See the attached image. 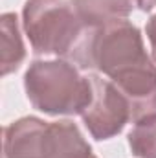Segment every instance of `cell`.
I'll use <instances>...</instances> for the list:
<instances>
[{
	"label": "cell",
	"instance_id": "cell-11",
	"mask_svg": "<svg viewBox=\"0 0 156 158\" xmlns=\"http://www.w3.org/2000/svg\"><path fill=\"white\" fill-rule=\"evenodd\" d=\"M84 158H97V156H96V155L92 153V155H88V156H84Z\"/></svg>",
	"mask_w": 156,
	"mask_h": 158
},
{
	"label": "cell",
	"instance_id": "cell-1",
	"mask_svg": "<svg viewBox=\"0 0 156 158\" xmlns=\"http://www.w3.org/2000/svg\"><path fill=\"white\" fill-rule=\"evenodd\" d=\"M66 61L74 63L79 70H97L109 79L154 63L145 50L142 31L129 19L97 28L86 26Z\"/></svg>",
	"mask_w": 156,
	"mask_h": 158
},
{
	"label": "cell",
	"instance_id": "cell-10",
	"mask_svg": "<svg viewBox=\"0 0 156 158\" xmlns=\"http://www.w3.org/2000/svg\"><path fill=\"white\" fill-rule=\"evenodd\" d=\"M134 4L138 6V9L140 11H153L156 7V0H134Z\"/></svg>",
	"mask_w": 156,
	"mask_h": 158
},
{
	"label": "cell",
	"instance_id": "cell-8",
	"mask_svg": "<svg viewBox=\"0 0 156 158\" xmlns=\"http://www.w3.org/2000/svg\"><path fill=\"white\" fill-rule=\"evenodd\" d=\"M127 142L136 158H156V116L136 121Z\"/></svg>",
	"mask_w": 156,
	"mask_h": 158
},
{
	"label": "cell",
	"instance_id": "cell-7",
	"mask_svg": "<svg viewBox=\"0 0 156 158\" xmlns=\"http://www.w3.org/2000/svg\"><path fill=\"white\" fill-rule=\"evenodd\" d=\"M0 28H2V35H0L2 76H9L11 72L18 70V66L26 59V48H24V40L20 35L17 13H11V11L4 13L0 17Z\"/></svg>",
	"mask_w": 156,
	"mask_h": 158
},
{
	"label": "cell",
	"instance_id": "cell-6",
	"mask_svg": "<svg viewBox=\"0 0 156 158\" xmlns=\"http://www.w3.org/2000/svg\"><path fill=\"white\" fill-rule=\"evenodd\" d=\"M84 26L97 28L109 22L127 20L134 9V0H70Z\"/></svg>",
	"mask_w": 156,
	"mask_h": 158
},
{
	"label": "cell",
	"instance_id": "cell-3",
	"mask_svg": "<svg viewBox=\"0 0 156 158\" xmlns=\"http://www.w3.org/2000/svg\"><path fill=\"white\" fill-rule=\"evenodd\" d=\"M22 30L35 55L68 59L86 26L66 0H26L22 7Z\"/></svg>",
	"mask_w": 156,
	"mask_h": 158
},
{
	"label": "cell",
	"instance_id": "cell-2",
	"mask_svg": "<svg viewBox=\"0 0 156 158\" xmlns=\"http://www.w3.org/2000/svg\"><path fill=\"white\" fill-rule=\"evenodd\" d=\"M26 98L33 109L48 116L81 114L88 99L86 76L66 59H37L24 74Z\"/></svg>",
	"mask_w": 156,
	"mask_h": 158
},
{
	"label": "cell",
	"instance_id": "cell-9",
	"mask_svg": "<svg viewBox=\"0 0 156 158\" xmlns=\"http://www.w3.org/2000/svg\"><path fill=\"white\" fill-rule=\"evenodd\" d=\"M145 33H147V39H149V46H151V57L156 63V13L147 20V26H145Z\"/></svg>",
	"mask_w": 156,
	"mask_h": 158
},
{
	"label": "cell",
	"instance_id": "cell-4",
	"mask_svg": "<svg viewBox=\"0 0 156 158\" xmlns=\"http://www.w3.org/2000/svg\"><path fill=\"white\" fill-rule=\"evenodd\" d=\"M86 81L88 99L79 116L94 140H110L130 121L129 101L109 77L88 74Z\"/></svg>",
	"mask_w": 156,
	"mask_h": 158
},
{
	"label": "cell",
	"instance_id": "cell-5",
	"mask_svg": "<svg viewBox=\"0 0 156 158\" xmlns=\"http://www.w3.org/2000/svg\"><path fill=\"white\" fill-rule=\"evenodd\" d=\"M48 123L24 116L4 127V158H46Z\"/></svg>",
	"mask_w": 156,
	"mask_h": 158
}]
</instances>
